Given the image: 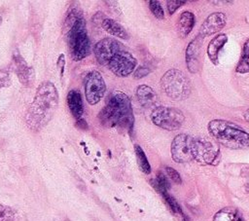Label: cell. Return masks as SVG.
<instances>
[{
    "instance_id": "obj_1",
    "label": "cell",
    "mask_w": 249,
    "mask_h": 221,
    "mask_svg": "<svg viewBox=\"0 0 249 221\" xmlns=\"http://www.w3.org/2000/svg\"><path fill=\"white\" fill-rule=\"evenodd\" d=\"M57 106L58 92L56 87L50 81L41 83L25 113L27 127L33 130L43 129L53 118Z\"/></svg>"
},
{
    "instance_id": "obj_2",
    "label": "cell",
    "mask_w": 249,
    "mask_h": 221,
    "mask_svg": "<svg viewBox=\"0 0 249 221\" xmlns=\"http://www.w3.org/2000/svg\"><path fill=\"white\" fill-rule=\"evenodd\" d=\"M63 31L74 60H82L89 55L91 52L90 41L88 35L86 20L79 8L72 7L67 13Z\"/></svg>"
},
{
    "instance_id": "obj_3",
    "label": "cell",
    "mask_w": 249,
    "mask_h": 221,
    "mask_svg": "<svg viewBox=\"0 0 249 221\" xmlns=\"http://www.w3.org/2000/svg\"><path fill=\"white\" fill-rule=\"evenodd\" d=\"M98 118L101 124L107 128H117L127 131L133 129V112L128 95L122 92H113Z\"/></svg>"
},
{
    "instance_id": "obj_4",
    "label": "cell",
    "mask_w": 249,
    "mask_h": 221,
    "mask_svg": "<svg viewBox=\"0 0 249 221\" xmlns=\"http://www.w3.org/2000/svg\"><path fill=\"white\" fill-rule=\"evenodd\" d=\"M208 132L216 141L231 149H249V132L227 120L214 119L207 125Z\"/></svg>"
},
{
    "instance_id": "obj_5",
    "label": "cell",
    "mask_w": 249,
    "mask_h": 221,
    "mask_svg": "<svg viewBox=\"0 0 249 221\" xmlns=\"http://www.w3.org/2000/svg\"><path fill=\"white\" fill-rule=\"evenodd\" d=\"M160 88L173 100L186 99L191 92V83L188 77L178 69L167 70L160 79Z\"/></svg>"
},
{
    "instance_id": "obj_6",
    "label": "cell",
    "mask_w": 249,
    "mask_h": 221,
    "mask_svg": "<svg viewBox=\"0 0 249 221\" xmlns=\"http://www.w3.org/2000/svg\"><path fill=\"white\" fill-rule=\"evenodd\" d=\"M151 120L154 125L162 129L176 130L183 126L185 116L183 112L177 108L158 106L157 108L153 109Z\"/></svg>"
},
{
    "instance_id": "obj_7",
    "label": "cell",
    "mask_w": 249,
    "mask_h": 221,
    "mask_svg": "<svg viewBox=\"0 0 249 221\" xmlns=\"http://www.w3.org/2000/svg\"><path fill=\"white\" fill-rule=\"evenodd\" d=\"M194 160L202 165H216L220 157L219 146L204 137L193 139Z\"/></svg>"
},
{
    "instance_id": "obj_8",
    "label": "cell",
    "mask_w": 249,
    "mask_h": 221,
    "mask_svg": "<svg viewBox=\"0 0 249 221\" xmlns=\"http://www.w3.org/2000/svg\"><path fill=\"white\" fill-rule=\"evenodd\" d=\"M106 92V84L102 75L92 70L89 72L85 78V95L87 101L90 105L97 104L104 96Z\"/></svg>"
},
{
    "instance_id": "obj_9",
    "label": "cell",
    "mask_w": 249,
    "mask_h": 221,
    "mask_svg": "<svg viewBox=\"0 0 249 221\" xmlns=\"http://www.w3.org/2000/svg\"><path fill=\"white\" fill-rule=\"evenodd\" d=\"M193 139L194 137L186 133H179L173 138L170 152L171 158L174 162L184 164L194 160Z\"/></svg>"
},
{
    "instance_id": "obj_10",
    "label": "cell",
    "mask_w": 249,
    "mask_h": 221,
    "mask_svg": "<svg viewBox=\"0 0 249 221\" xmlns=\"http://www.w3.org/2000/svg\"><path fill=\"white\" fill-rule=\"evenodd\" d=\"M136 58L126 51H120L108 63V68L118 77H126L136 68Z\"/></svg>"
},
{
    "instance_id": "obj_11",
    "label": "cell",
    "mask_w": 249,
    "mask_h": 221,
    "mask_svg": "<svg viewBox=\"0 0 249 221\" xmlns=\"http://www.w3.org/2000/svg\"><path fill=\"white\" fill-rule=\"evenodd\" d=\"M122 51V45L114 38L106 37L98 41L93 49L96 60L101 65H108L112 57Z\"/></svg>"
},
{
    "instance_id": "obj_12",
    "label": "cell",
    "mask_w": 249,
    "mask_h": 221,
    "mask_svg": "<svg viewBox=\"0 0 249 221\" xmlns=\"http://www.w3.org/2000/svg\"><path fill=\"white\" fill-rule=\"evenodd\" d=\"M13 60L16 67V74L20 84L24 87H31L35 81V71L33 67L27 64L18 49L13 53Z\"/></svg>"
},
{
    "instance_id": "obj_13",
    "label": "cell",
    "mask_w": 249,
    "mask_h": 221,
    "mask_svg": "<svg viewBox=\"0 0 249 221\" xmlns=\"http://www.w3.org/2000/svg\"><path fill=\"white\" fill-rule=\"evenodd\" d=\"M202 40H203V37L198 34L192 41H190V43L186 48V54H185L186 64L189 72L191 73H196L198 70V65H199L198 61L200 56Z\"/></svg>"
},
{
    "instance_id": "obj_14",
    "label": "cell",
    "mask_w": 249,
    "mask_h": 221,
    "mask_svg": "<svg viewBox=\"0 0 249 221\" xmlns=\"http://www.w3.org/2000/svg\"><path fill=\"white\" fill-rule=\"evenodd\" d=\"M227 22V17L224 13L222 12H215L210 14L202 22L200 29H199V35L202 36L203 38L205 36H210L213 35L226 25Z\"/></svg>"
},
{
    "instance_id": "obj_15",
    "label": "cell",
    "mask_w": 249,
    "mask_h": 221,
    "mask_svg": "<svg viewBox=\"0 0 249 221\" xmlns=\"http://www.w3.org/2000/svg\"><path fill=\"white\" fill-rule=\"evenodd\" d=\"M136 97L139 103L145 108H157L159 105L158 95L155 91L147 86V85H140L137 87L135 92Z\"/></svg>"
},
{
    "instance_id": "obj_16",
    "label": "cell",
    "mask_w": 249,
    "mask_h": 221,
    "mask_svg": "<svg viewBox=\"0 0 249 221\" xmlns=\"http://www.w3.org/2000/svg\"><path fill=\"white\" fill-rule=\"evenodd\" d=\"M67 105L71 114L74 116L77 122L82 121V117L84 114V103L79 91L71 90L67 93Z\"/></svg>"
},
{
    "instance_id": "obj_17",
    "label": "cell",
    "mask_w": 249,
    "mask_h": 221,
    "mask_svg": "<svg viewBox=\"0 0 249 221\" xmlns=\"http://www.w3.org/2000/svg\"><path fill=\"white\" fill-rule=\"evenodd\" d=\"M228 41V36L226 33H220L216 35L208 44L207 46V55L210 61L213 64H218V56L220 50L225 46V44Z\"/></svg>"
},
{
    "instance_id": "obj_18",
    "label": "cell",
    "mask_w": 249,
    "mask_h": 221,
    "mask_svg": "<svg viewBox=\"0 0 249 221\" xmlns=\"http://www.w3.org/2000/svg\"><path fill=\"white\" fill-rule=\"evenodd\" d=\"M101 26L106 32H108L112 36H116L124 40H127L129 38V35L124 27L113 18H104L101 20Z\"/></svg>"
},
{
    "instance_id": "obj_19",
    "label": "cell",
    "mask_w": 249,
    "mask_h": 221,
    "mask_svg": "<svg viewBox=\"0 0 249 221\" xmlns=\"http://www.w3.org/2000/svg\"><path fill=\"white\" fill-rule=\"evenodd\" d=\"M195 22H196V18H195V15L190 12V11H185L183 12L178 19V32L180 34L181 37H187L191 31L193 30L194 26H195Z\"/></svg>"
},
{
    "instance_id": "obj_20",
    "label": "cell",
    "mask_w": 249,
    "mask_h": 221,
    "mask_svg": "<svg viewBox=\"0 0 249 221\" xmlns=\"http://www.w3.org/2000/svg\"><path fill=\"white\" fill-rule=\"evenodd\" d=\"M239 213L236 208L228 206L220 209L213 217V221H238Z\"/></svg>"
},
{
    "instance_id": "obj_21",
    "label": "cell",
    "mask_w": 249,
    "mask_h": 221,
    "mask_svg": "<svg viewBox=\"0 0 249 221\" xmlns=\"http://www.w3.org/2000/svg\"><path fill=\"white\" fill-rule=\"evenodd\" d=\"M134 153H135L136 161H137V164H138V166H139L140 170L142 172H144L145 174L151 173V170H152L151 166L149 164V161L147 159V156H146L145 152L140 147V145H138V144L134 145Z\"/></svg>"
},
{
    "instance_id": "obj_22",
    "label": "cell",
    "mask_w": 249,
    "mask_h": 221,
    "mask_svg": "<svg viewBox=\"0 0 249 221\" xmlns=\"http://www.w3.org/2000/svg\"><path fill=\"white\" fill-rule=\"evenodd\" d=\"M235 71L241 74L249 72V38L245 41L243 45L241 56L236 65Z\"/></svg>"
},
{
    "instance_id": "obj_23",
    "label": "cell",
    "mask_w": 249,
    "mask_h": 221,
    "mask_svg": "<svg viewBox=\"0 0 249 221\" xmlns=\"http://www.w3.org/2000/svg\"><path fill=\"white\" fill-rule=\"evenodd\" d=\"M152 185L154 186V188L160 194L167 192V190L170 188V184L169 181L167 179V176L164 175L162 172H159L156 179L151 180Z\"/></svg>"
},
{
    "instance_id": "obj_24",
    "label": "cell",
    "mask_w": 249,
    "mask_h": 221,
    "mask_svg": "<svg viewBox=\"0 0 249 221\" xmlns=\"http://www.w3.org/2000/svg\"><path fill=\"white\" fill-rule=\"evenodd\" d=\"M16 217L17 212L13 207L0 203V221H15Z\"/></svg>"
},
{
    "instance_id": "obj_25",
    "label": "cell",
    "mask_w": 249,
    "mask_h": 221,
    "mask_svg": "<svg viewBox=\"0 0 249 221\" xmlns=\"http://www.w3.org/2000/svg\"><path fill=\"white\" fill-rule=\"evenodd\" d=\"M163 199L165 200L166 203L168 204V206L170 207V209L174 212V213H179V214H183V211H182V208L180 206V204L177 203V201L172 197L170 196L167 192H164L161 194Z\"/></svg>"
},
{
    "instance_id": "obj_26",
    "label": "cell",
    "mask_w": 249,
    "mask_h": 221,
    "mask_svg": "<svg viewBox=\"0 0 249 221\" xmlns=\"http://www.w3.org/2000/svg\"><path fill=\"white\" fill-rule=\"evenodd\" d=\"M149 8L153 15L158 18V19H163L164 18V12L163 9L159 1L156 0H150L149 1Z\"/></svg>"
},
{
    "instance_id": "obj_27",
    "label": "cell",
    "mask_w": 249,
    "mask_h": 221,
    "mask_svg": "<svg viewBox=\"0 0 249 221\" xmlns=\"http://www.w3.org/2000/svg\"><path fill=\"white\" fill-rule=\"evenodd\" d=\"M12 84V78L11 73L7 69H1L0 70V89L10 87Z\"/></svg>"
},
{
    "instance_id": "obj_28",
    "label": "cell",
    "mask_w": 249,
    "mask_h": 221,
    "mask_svg": "<svg viewBox=\"0 0 249 221\" xmlns=\"http://www.w3.org/2000/svg\"><path fill=\"white\" fill-rule=\"evenodd\" d=\"M185 3H186V1H182V0H169V1H167L166 2V7H167V11H168L169 15L174 14Z\"/></svg>"
},
{
    "instance_id": "obj_29",
    "label": "cell",
    "mask_w": 249,
    "mask_h": 221,
    "mask_svg": "<svg viewBox=\"0 0 249 221\" xmlns=\"http://www.w3.org/2000/svg\"><path fill=\"white\" fill-rule=\"evenodd\" d=\"M165 171H166V175H167L173 182H175L176 184H181V183H182V178H181L179 172H178L176 169H174V168L171 167V166H166V167H165Z\"/></svg>"
},
{
    "instance_id": "obj_30",
    "label": "cell",
    "mask_w": 249,
    "mask_h": 221,
    "mask_svg": "<svg viewBox=\"0 0 249 221\" xmlns=\"http://www.w3.org/2000/svg\"><path fill=\"white\" fill-rule=\"evenodd\" d=\"M149 73H150V70H149V69H147L146 67L140 66V67H138V68L135 70V72H134V78L140 79V78H142V77H144V76H147Z\"/></svg>"
},
{
    "instance_id": "obj_31",
    "label": "cell",
    "mask_w": 249,
    "mask_h": 221,
    "mask_svg": "<svg viewBox=\"0 0 249 221\" xmlns=\"http://www.w3.org/2000/svg\"><path fill=\"white\" fill-rule=\"evenodd\" d=\"M57 67L60 69V75H63V71H64V66H65V56L63 54H60L56 62Z\"/></svg>"
},
{
    "instance_id": "obj_32",
    "label": "cell",
    "mask_w": 249,
    "mask_h": 221,
    "mask_svg": "<svg viewBox=\"0 0 249 221\" xmlns=\"http://www.w3.org/2000/svg\"><path fill=\"white\" fill-rule=\"evenodd\" d=\"M243 118L245 119V121H246V122H248V123H249V109H247V110L244 112V114H243Z\"/></svg>"
},
{
    "instance_id": "obj_33",
    "label": "cell",
    "mask_w": 249,
    "mask_h": 221,
    "mask_svg": "<svg viewBox=\"0 0 249 221\" xmlns=\"http://www.w3.org/2000/svg\"><path fill=\"white\" fill-rule=\"evenodd\" d=\"M54 221H68V220H64V219H55Z\"/></svg>"
},
{
    "instance_id": "obj_34",
    "label": "cell",
    "mask_w": 249,
    "mask_h": 221,
    "mask_svg": "<svg viewBox=\"0 0 249 221\" xmlns=\"http://www.w3.org/2000/svg\"><path fill=\"white\" fill-rule=\"evenodd\" d=\"M1 22H2V17L0 16V24H1Z\"/></svg>"
},
{
    "instance_id": "obj_35",
    "label": "cell",
    "mask_w": 249,
    "mask_h": 221,
    "mask_svg": "<svg viewBox=\"0 0 249 221\" xmlns=\"http://www.w3.org/2000/svg\"><path fill=\"white\" fill-rule=\"evenodd\" d=\"M183 221H187V220H183Z\"/></svg>"
}]
</instances>
